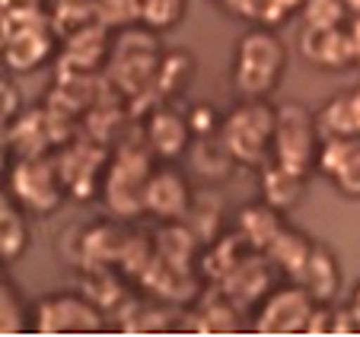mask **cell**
Instances as JSON below:
<instances>
[{
	"label": "cell",
	"mask_w": 360,
	"mask_h": 337,
	"mask_svg": "<svg viewBox=\"0 0 360 337\" xmlns=\"http://www.w3.org/2000/svg\"><path fill=\"white\" fill-rule=\"evenodd\" d=\"M0 89H4V124L10 128V124L16 121V115H20V89H16L7 77H4Z\"/></svg>",
	"instance_id": "40"
},
{
	"label": "cell",
	"mask_w": 360,
	"mask_h": 337,
	"mask_svg": "<svg viewBox=\"0 0 360 337\" xmlns=\"http://www.w3.org/2000/svg\"><path fill=\"white\" fill-rule=\"evenodd\" d=\"M188 134H191L188 118H182L179 112H169V108H157L147 128V143L157 156L176 159L188 147Z\"/></svg>",
	"instance_id": "17"
},
{
	"label": "cell",
	"mask_w": 360,
	"mask_h": 337,
	"mask_svg": "<svg viewBox=\"0 0 360 337\" xmlns=\"http://www.w3.org/2000/svg\"><path fill=\"white\" fill-rule=\"evenodd\" d=\"M99 20V10H96V0H58V10L51 16V29L64 39L83 32V29L96 26Z\"/></svg>",
	"instance_id": "29"
},
{
	"label": "cell",
	"mask_w": 360,
	"mask_h": 337,
	"mask_svg": "<svg viewBox=\"0 0 360 337\" xmlns=\"http://www.w3.org/2000/svg\"><path fill=\"white\" fill-rule=\"evenodd\" d=\"M319 124L332 137H360V93L335 95L319 115Z\"/></svg>",
	"instance_id": "26"
},
{
	"label": "cell",
	"mask_w": 360,
	"mask_h": 337,
	"mask_svg": "<svg viewBox=\"0 0 360 337\" xmlns=\"http://www.w3.org/2000/svg\"><path fill=\"white\" fill-rule=\"evenodd\" d=\"M287 64V48L271 29H252L236 41L233 83L243 99H265L281 83Z\"/></svg>",
	"instance_id": "1"
},
{
	"label": "cell",
	"mask_w": 360,
	"mask_h": 337,
	"mask_svg": "<svg viewBox=\"0 0 360 337\" xmlns=\"http://www.w3.org/2000/svg\"><path fill=\"white\" fill-rule=\"evenodd\" d=\"M345 10H347L345 0H306L303 16H306V26L335 29L345 20Z\"/></svg>",
	"instance_id": "32"
},
{
	"label": "cell",
	"mask_w": 360,
	"mask_h": 337,
	"mask_svg": "<svg viewBox=\"0 0 360 337\" xmlns=\"http://www.w3.org/2000/svg\"><path fill=\"white\" fill-rule=\"evenodd\" d=\"M4 7V32L16 26H29V22H41L48 20L41 13V0H0Z\"/></svg>",
	"instance_id": "33"
},
{
	"label": "cell",
	"mask_w": 360,
	"mask_h": 337,
	"mask_svg": "<svg viewBox=\"0 0 360 337\" xmlns=\"http://www.w3.org/2000/svg\"><path fill=\"white\" fill-rule=\"evenodd\" d=\"M252 251L255 249H252V242L243 236V232H230V236L214 239L211 249L204 251V258H201V267H204V274L211 277V280L224 284L226 277H230L233 270H236L239 264L252 255Z\"/></svg>",
	"instance_id": "18"
},
{
	"label": "cell",
	"mask_w": 360,
	"mask_h": 337,
	"mask_svg": "<svg viewBox=\"0 0 360 337\" xmlns=\"http://www.w3.org/2000/svg\"><path fill=\"white\" fill-rule=\"evenodd\" d=\"M313 249H316V242L309 236H303L300 230H281V236L274 239L268 255H271L290 277L303 280L306 267H309V258H313Z\"/></svg>",
	"instance_id": "24"
},
{
	"label": "cell",
	"mask_w": 360,
	"mask_h": 337,
	"mask_svg": "<svg viewBox=\"0 0 360 337\" xmlns=\"http://www.w3.org/2000/svg\"><path fill=\"white\" fill-rule=\"evenodd\" d=\"M306 188V176L303 172H293L284 162H265V172H262V194L271 207L278 210H290L300 204Z\"/></svg>",
	"instance_id": "19"
},
{
	"label": "cell",
	"mask_w": 360,
	"mask_h": 337,
	"mask_svg": "<svg viewBox=\"0 0 360 337\" xmlns=\"http://www.w3.org/2000/svg\"><path fill=\"white\" fill-rule=\"evenodd\" d=\"M300 45H303V54L309 58V61L319 64V67H328V70L347 67V64L357 61V58H354L351 32H345L341 26H335V29L306 26Z\"/></svg>",
	"instance_id": "12"
},
{
	"label": "cell",
	"mask_w": 360,
	"mask_h": 337,
	"mask_svg": "<svg viewBox=\"0 0 360 337\" xmlns=\"http://www.w3.org/2000/svg\"><path fill=\"white\" fill-rule=\"evenodd\" d=\"M335 334H360V303L347 305V309H338Z\"/></svg>",
	"instance_id": "41"
},
{
	"label": "cell",
	"mask_w": 360,
	"mask_h": 337,
	"mask_svg": "<svg viewBox=\"0 0 360 337\" xmlns=\"http://www.w3.org/2000/svg\"><path fill=\"white\" fill-rule=\"evenodd\" d=\"M271 286V267L262 255H249L224 284H220V293H224L230 303H255V299L265 296V290Z\"/></svg>",
	"instance_id": "16"
},
{
	"label": "cell",
	"mask_w": 360,
	"mask_h": 337,
	"mask_svg": "<svg viewBox=\"0 0 360 337\" xmlns=\"http://www.w3.org/2000/svg\"><path fill=\"white\" fill-rule=\"evenodd\" d=\"M224 4L226 10L245 16V20H262V10H265V0H224Z\"/></svg>",
	"instance_id": "42"
},
{
	"label": "cell",
	"mask_w": 360,
	"mask_h": 337,
	"mask_svg": "<svg viewBox=\"0 0 360 337\" xmlns=\"http://www.w3.org/2000/svg\"><path fill=\"white\" fill-rule=\"evenodd\" d=\"M39 334H96L105 331V312L89 296H45L35 309Z\"/></svg>",
	"instance_id": "7"
},
{
	"label": "cell",
	"mask_w": 360,
	"mask_h": 337,
	"mask_svg": "<svg viewBox=\"0 0 360 337\" xmlns=\"http://www.w3.org/2000/svg\"><path fill=\"white\" fill-rule=\"evenodd\" d=\"M26 223H22L20 210L10 204V194H4V201H0V255H4V261H16L26 251Z\"/></svg>",
	"instance_id": "31"
},
{
	"label": "cell",
	"mask_w": 360,
	"mask_h": 337,
	"mask_svg": "<svg viewBox=\"0 0 360 337\" xmlns=\"http://www.w3.org/2000/svg\"><path fill=\"white\" fill-rule=\"evenodd\" d=\"M354 303H360V286H357V296H354Z\"/></svg>",
	"instance_id": "46"
},
{
	"label": "cell",
	"mask_w": 360,
	"mask_h": 337,
	"mask_svg": "<svg viewBox=\"0 0 360 337\" xmlns=\"http://www.w3.org/2000/svg\"><path fill=\"white\" fill-rule=\"evenodd\" d=\"M163 54L153 35L128 32L122 35L115 54H112V80L128 99H147L157 93V74Z\"/></svg>",
	"instance_id": "4"
},
{
	"label": "cell",
	"mask_w": 360,
	"mask_h": 337,
	"mask_svg": "<svg viewBox=\"0 0 360 337\" xmlns=\"http://www.w3.org/2000/svg\"><path fill=\"white\" fill-rule=\"evenodd\" d=\"M143 286H147L153 296L166 299V303H188L198 296V280L191 274V267H176V264L163 261V258L153 255V261L147 264L141 277H137Z\"/></svg>",
	"instance_id": "14"
},
{
	"label": "cell",
	"mask_w": 360,
	"mask_h": 337,
	"mask_svg": "<svg viewBox=\"0 0 360 337\" xmlns=\"http://www.w3.org/2000/svg\"><path fill=\"white\" fill-rule=\"evenodd\" d=\"M153 242H157V245H153L157 258L176 264V267H191L195 251H198V242H201V239L195 236V230H191V226H179V223H172V226H163V230L157 232V239H153Z\"/></svg>",
	"instance_id": "25"
},
{
	"label": "cell",
	"mask_w": 360,
	"mask_h": 337,
	"mask_svg": "<svg viewBox=\"0 0 360 337\" xmlns=\"http://www.w3.org/2000/svg\"><path fill=\"white\" fill-rule=\"evenodd\" d=\"M345 4H347V7H354V10L360 13V0H345Z\"/></svg>",
	"instance_id": "44"
},
{
	"label": "cell",
	"mask_w": 360,
	"mask_h": 337,
	"mask_svg": "<svg viewBox=\"0 0 360 337\" xmlns=\"http://www.w3.org/2000/svg\"><path fill=\"white\" fill-rule=\"evenodd\" d=\"M313 309H316V299L309 296L306 286L303 290H281L262 309L255 331H262V334H300V331L309 328Z\"/></svg>",
	"instance_id": "9"
},
{
	"label": "cell",
	"mask_w": 360,
	"mask_h": 337,
	"mask_svg": "<svg viewBox=\"0 0 360 337\" xmlns=\"http://www.w3.org/2000/svg\"><path fill=\"white\" fill-rule=\"evenodd\" d=\"M112 156L105 153L99 140H83V143H70L61 150L58 156V166H61V178L64 188L70 197H89L96 191V178H99L102 166H109Z\"/></svg>",
	"instance_id": "8"
},
{
	"label": "cell",
	"mask_w": 360,
	"mask_h": 337,
	"mask_svg": "<svg viewBox=\"0 0 360 337\" xmlns=\"http://www.w3.org/2000/svg\"><path fill=\"white\" fill-rule=\"evenodd\" d=\"M83 290H86V296L93 299L102 312H115L118 315V309H122L118 322L128 318L124 312H137L134 305H131L128 293H124L122 280H118L115 270H112V264H83Z\"/></svg>",
	"instance_id": "15"
},
{
	"label": "cell",
	"mask_w": 360,
	"mask_h": 337,
	"mask_svg": "<svg viewBox=\"0 0 360 337\" xmlns=\"http://www.w3.org/2000/svg\"><path fill=\"white\" fill-rule=\"evenodd\" d=\"M303 286L309 290V296H313L316 303H332V299L338 296L341 264L328 245H316L313 249L309 267H306V274H303Z\"/></svg>",
	"instance_id": "20"
},
{
	"label": "cell",
	"mask_w": 360,
	"mask_h": 337,
	"mask_svg": "<svg viewBox=\"0 0 360 337\" xmlns=\"http://www.w3.org/2000/svg\"><path fill=\"white\" fill-rule=\"evenodd\" d=\"M182 13H185V0H150L147 7H143L141 20L150 29H169L182 20Z\"/></svg>",
	"instance_id": "34"
},
{
	"label": "cell",
	"mask_w": 360,
	"mask_h": 337,
	"mask_svg": "<svg viewBox=\"0 0 360 337\" xmlns=\"http://www.w3.org/2000/svg\"><path fill=\"white\" fill-rule=\"evenodd\" d=\"M22 305H20V296H16L13 284H7L4 280V286H0V331L4 334H16V331H22Z\"/></svg>",
	"instance_id": "35"
},
{
	"label": "cell",
	"mask_w": 360,
	"mask_h": 337,
	"mask_svg": "<svg viewBox=\"0 0 360 337\" xmlns=\"http://www.w3.org/2000/svg\"><path fill=\"white\" fill-rule=\"evenodd\" d=\"M96 10H99V20L105 26H122L128 20H141V10H137L134 0H96Z\"/></svg>",
	"instance_id": "36"
},
{
	"label": "cell",
	"mask_w": 360,
	"mask_h": 337,
	"mask_svg": "<svg viewBox=\"0 0 360 337\" xmlns=\"http://www.w3.org/2000/svg\"><path fill=\"white\" fill-rule=\"evenodd\" d=\"M134 4H137V10H141V16H143V7H147L150 0H134Z\"/></svg>",
	"instance_id": "45"
},
{
	"label": "cell",
	"mask_w": 360,
	"mask_h": 337,
	"mask_svg": "<svg viewBox=\"0 0 360 337\" xmlns=\"http://www.w3.org/2000/svg\"><path fill=\"white\" fill-rule=\"evenodd\" d=\"M7 143H13V150L20 156H39L45 153L55 137H51V124H48V112H32L22 121H13L7 131Z\"/></svg>",
	"instance_id": "23"
},
{
	"label": "cell",
	"mask_w": 360,
	"mask_h": 337,
	"mask_svg": "<svg viewBox=\"0 0 360 337\" xmlns=\"http://www.w3.org/2000/svg\"><path fill=\"white\" fill-rule=\"evenodd\" d=\"M332 178L338 182V188L345 191V194L360 197V143H357V150H354V153L341 162V168L335 172Z\"/></svg>",
	"instance_id": "37"
},
{
	"label": "cell",
	"mask_w": 360,
	"mask_h": 337,
	"mask_svg": "<svg viewBox=\"0 0 360 337\" xmlns=\"http://www.w3.org/2000/svg\"><path fill=\"white\" fill-rule=\"evenodd\" d=\"M306 7V0H265V10H262V20L265 26H281L290 13Z\"/></svg>",
	"instance_id": "38"
},
{
	"label": "cell",
	"mask_w": 360,
	"mask_h": 337,
	"mask_svg": "<svg viewBox=\"0 0 360 337\" xmlns=\"http://www.w3.org/2000/svg\"><path fill=\"white\" fill-rule=\"evenodd\" d=\"M51 20L29 22V26H16L4 32V61L10 70H35L48 54H51Z\"/></svg>",
	"instance_id": "10"
},
{
	"label": "cell",
	"mask_w": 360,
	"mask_h": 337,
	"mask_svg": "<svg viewBox=\"0 0 360 337\" xmlns=\"http://www.w3.org/2000/svg\"><path fill=\"white\" fill-rule=\"evenodd\" d=\"M191 159H195V168L198 176H207V178H226L233 172V166H236V156L230 153V147L224 143V137H198L195 143V153H191Z\"/></svg>",
	"instance_id": "27"
},
{
	"label": "cell",
	"mask_w": 360,
	"mask_h": 337,
	"mask_svg": "<svg viewBox=\"0 0 360 337\" xmlns=\"http://www.w3.org/2000/svg\"><path fill=\"white\" fill-rule=\"evenodd\" d=\"M220 216H224V204L214 191H198L195 201L188 207V226L195 230V236L201 242L211 245L220 232Z\"/></svg>",
	"instance_id": "30"
},
{
	"label": "cell",
	"mask_w": 360,
	"mask_h": 337,
	"mask_svg": "<svg viewBox=\"0 0 360 337\" xmlns=\"http://www.w3.org/2000/svg\"><path fill=\"white\" fill-rule=\"evenodd\" d=\"M150 156L143 147L134 143H122L115 150L109 162V172H105V204L115 216L128 220L137 216L141 210H147V182H150Z\"/></svg>",
	"instance_id": "3"
},
{
	"label": "cell",
	"mask_w": 360,
	"mask_h": 337,
	"mask_svg": "<svg viewBox=\"0 0 360 337\" xmlns=\"http://www.w3.org/2000/svg\"><path fill=\"white\" fill-rule=\"evenodd\" d=\"M316 115L306 105H284L278 108V131H274V159L284 162L293 172L309 176L316 162Z\"/></svg>",
	"instance_id": "6"
},
{
	"label": "cell",
	"mask_w": 360,
	"mask_h": 337,
	"mask_svg": "<svg viewBox=\"0 0 360 337\" xmlns=\"http://www.w3.org/2000/svg\"><path fill=\"white\" fill-rule=\"evenodd\" d=\"M188 124L198 137H207V134H214V128H217V115H214L211 105H198V108H191Z\"/></svg>",
	"instance_id": "39"
},
{
	"label": "cell",
	"mask_w": 360,
	"mask_h": 337,
	"mask_svg": "<svg viewBox=\"0 0 360 337\" xmlns=\"http://www.w3.org/2000/svg\"><path fill=\"white\" fill-rule=\"evenodd\" d=\"M10 188L20 204H26L35 213H51L61 207V197L68 194L61 178L58 159L39 153V156H20L10 172Z\"/></svg>",
	"instance_id": "5"
},
{
	"label": "cell",
	"mask_w": 360,
	"mask_h": 337,
	"mask_svg": "<svg viewBox=\"0 0 360 337\" xmlns=\"http://www.w3.org/2000/svg\"><path fill=\"white\" fill-rule=\"evenodd\" d=\"M128 239H131V232L118 230L112 223H96L93 230L83 232V245H80L83 264H115L118 267Z\"/></svg>",
	"instance_id": "21"
},
{
	"label": "cell",
	"mask_w": 360,
	"mask_h": 337,
	"mask_svg": "<svg viewBox=\"0 0 360 337\" xmlns=\"http://www.w3.org/2000/svg\"><path fill=\"white\" fill-rule=\"evenodd\" d=\"M143 201H147L150 213H157L160 220H182V216H188L191 191L179 172L163 168V172H153V176H150Z\"/></svg>",
	"instance_id": "13"
},
{
	"label": "cell",
	"mask_w": 360,
	"mask_h": 337,
	"mask_svg": "<svg viewBox=\"0 0 360 337\" xmlns=\"http://www.w3.org/2000/svg\"><path fill=\"white\" fill-rule=\"evenodd\" d=\"M109 58V26L96 22V26L83 29V32L70 35L68 51H64L61 64H58V77L68 74H96Z\"/></svg>",
	"instance_id": "11"
},
{
	"label": "cell",
	"mask_w": 360,
	"mask_h": 337,
	"mask_svg": "<svg viewBox=\"0 0 360 337\" xmlns=\"http://www.w3.org/2000/svg\"><path fill=\"white\" fill-rule=\"evenodd\" d=\"M351 32V41H354V58H357V64H360V16L354 20V26L347 29Z\"/></svg>",
	"instance_id": "43"
},
{
	"label": "cell",
	"mask_w": 360,
	"mask_h": 337,
	"mask_svg": "<svg viewBox=\"0 0 360 337\" xmlns=\"http://www.w3.org/2000/svg\"><path fill=\"white\" fill-rule=\"evenodd\" d=\"M274 131H278V108H271L265 99H245L220 124V137L243 166H265L268 156L274 153Z\"/></svg>",
	"instance_id": "2"
},
{
	"label": "cell",
	"mask_w": 360,
	"mask_h": 337,
	"mask_svg": "<svg viewBox=\"0 0 360 337\" xmlns=\"http://www.w3.org/2000/svg\"><path fill=\"white\" fill-rule=\"evenodd\" d=\"M191 77H195V58L188 51L163 54V64H160V74H157V95L172 99V95L185 93L191 86Z\"/></svg>",
	"instance_id": "28"
},
{
	"label": "cell",
	"mask_w": 360,
	"mask_h": 337,
	"mask_svg": "<svg viewBox=\"0 0 360 337\" xmlns=\"http://www.w3.org/2000/svg\"><path fill=\"white\" fill-rule=\"evenodd\" d=\"M281 216H278V207H271V204H252V207H245L243 213H239V232H243L245 239L252 242V249L255 251H268L274 245V239L281 236Z\"/></svg>",
	"instance_id": "22"
}]
</instances>
